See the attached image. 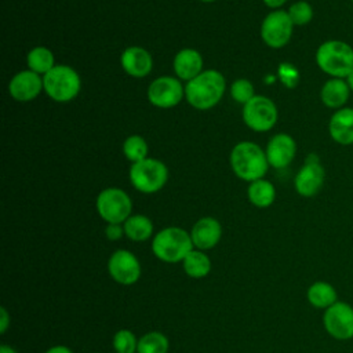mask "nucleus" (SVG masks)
<instances>
[{"label":"nucleus","instance_id":"20","mask_svg":"<svg viewBox=\"0 0 353 353\" xmlns=\"http://www.w3.org/2000/svg\"><path fill=\"white\" fill-rule=\"evenodd\" d=\"M350 94L352 91L345 79L330 77L320 88V101L325 108L338 110L346 106Z\"/></svg>","mask_w":353,"mask_h":353},{"label":"nucleus","instance_id":"5","mask_svg":"<svg viewBox=\"0 0 353 353\" xmlns=\"http://www.w3.org/2000/svg\"><path fill=\"white\" fill-rule=\"evenodd\" d=\"M128 178L138 192L152 194L161 190L167 183L168 168L161 160L146 157L131 164Z\"/></svg>","mask_w":353,"mask_h":353},{"label":"nucleus","instance_id":"35","mask_svg":"<svg viewBox=\"0 0 353 353\" xmlns=\"http://www.w3.org/2000/svg\"><path fill=\"white\" fill-rule=\"evenodd\" d=\"M44 353H73L68 346L63 345H55L52 347H50L48 350H46Z\"/></svg>","mask_w":353,"mask_h":353},{"label":"nucleus","instance_id":"30","mask_svg":"<svg viewBox=\"0 0 353 353\" xmlns=\"http://www.w3.org/2000/svg\"><path fill=\"white\" fill-rule=\"evenodd\" d=\"M230 97L236 102L245 105L248 101H251L255 97V90H254L252 83L247 79L234 80L230 87Z\"/></svg>","mask_w":353,"mask_h":353},{"label":"nucleus","instance_id":"2","mask_svg":"<svg viewBox=\"0 0 353 353\" xmlns=\"http://www.w3.org/2000/svg\"><path fill=\"white\" fill-rule=\"evenodd\" d=\"M314 61L328 77L346 79L353 70V47L345 40L328 39L317 47Z\"/></svg>","mask_w":353,"mask_h":353},{"label":"nucleus","instance_id":"17","mask_svg":"<svg viewBox=\"0 0 353 353\" xmlns=\"http://www.w3.org/2000/svg\"><path fill=\"white\" fill-rule=\"evenodd\" d=\"M123 70L132 77L141 79L148 76L153 69V59L148 50L139 46L127 47L120 57Z\"/></svg>","mask_w":353,"mask_h":353},{"label":"nucleus","instance_id":"11","mask_svg":"<svg viewBox=\"0 0 353 353\" xmlns=\"http://www.w3.org/2000/svg\"><path fill=\"white\" fill-rule=\"evenodd\" d=\"M185 97V87L178 77L160 76L148 87L149 102L160 109H171L176 106Z\"/></svg>","mask_w":353,"mask_h":353},{"label":"nucleus","instance_id":"13","mask_svg":"<svg viewBox=\"0 0 353 353\" xmlns=\"http://www.w3.org/2000/svg\"><path fill=\"white\" fill-rule=\"evenodd\" d=\"M109 276L119 284L131 285L141 277V263L128 250H116L108 261Z\"/></svg>","mask_w":353,"mask_h":353},{"label":"nucleus","instance_id":"32","mask_svg":"<svg viewBox=\"0 0 353 353\" xmlns=\"http://www.w3.org/2000/svg\"><path fill=\"white\" fill-rule=\"evenodd\" d=\"M124 228L123 223H108L105 228V236L110 241H117L123 237Z\"/></svg>","mask_w":353,"mask_h":353},{"label":"nucleus","instance_id":"10","mask_svg":"<svg viewBox=\"0 0 353 353\" xmlns=\"http://www.w3.org/2000/svg\"><path fill=\"white\" fill-rule=\"evenodd\" d=\"M323 325L328 335L338 341L353 338V306L347 302L336 301L323 314Z\"/></svg>","mask_w":353,"mask_h":353},{"label":"nucleus","instance_id":"29","mask_svg":"<svg viewBox=\"0 0 353 353\" xmlns=\"http://www.w3.org/2000/svg\"><path fill=\"white\" fill-rule=\"evenodd\" d=\"M112 343L116 353H137L138 339L130 330H119L114 334Z\"/></svg>","mask_w":353,"mask_h":353},{"label":"nucleus","instance_id":"33","mask_svg":"<svg viewBox=\"0 0 353 353\" xmlns=\"http://www.w3.org/2000/svg\"><path fill=\"white\" fill-rule=\"evenodd\" d=\"M0 312H1V319H0V332L4 334L8 328V324H10V316H8V312L6 307H0Z\"/></svg>","mask_w":353,"mask_h":353},{"label":"nucleus","instance_id":"22","mask_svg":"<svg viewBox=\"0 0 353 353\" xmlns=\"http://www.w3.org/2000/svg\"><path fill=\"white\" fill-rule=\"evenodd\" d=\"M309 303L317 309H328L338 301V292L332 284L327 281H314L306 291Z\"/></svg>","mask_w":353,"mask_h":353},{"label":"nucleus","instance_id":"37","mask_svg":"<svg viewBox=\"0 0 353 353\" xmlns=\"http://www.w3.org/2000/svg\"><path fill=\"white\" fill-rule=\"evenodd\" d=\"M346 83H347V85H349V88H350V91L353 92V70L346 76Z\"/></svg>","mask_w":353,"mask_h":353},{"label":"nucleus","instance_id":"3","mask_svg":"<svg viewBox=\"0 0 353 353\" xmlns=\"http://www.w3.org/2000/svg\"><path fill=\"white\" fill-rule=\"evenodd\" d=\"M229 161L236 176L247 182L263 178L269 168L265 150L250 141H243L234 145Z\"/></svg>","mask_w":353,"mask_h":353},{"label":"nucleus","instance_id":"25","mask_svg":"<svg viewBox=\"0 0 353 353\" xmlns=\"http://www.w3.org/2000/svg\"><path fill=\"white\" fill-rule=\"evenodd\" d=\"M26 63L32 72L44 76L55 66V57L50 48L44 46H37L28 52Z\"/></svg>","mask_w":353,"mask_h":353},{"label":"nucleus","instance_id":"1","mask_svg":"<svg viewBox=\"0 0 353 353\" xmlns=\"http://www.w3.org/2000/svg\"><path fill=\"white\" fill-rule=\"evenodd\" d=\"M226 88L225 77L215 69L203 70L185 85L188 103L197 110H208L218 105Z\"/></svg>","mask_w":353,"mask_h":353},{"label":"nucleus","instance_id":"15","mask_svg":"<svg viewBox=\"0 0 353 353\" xmlns=\"http://www.w3.org/2000/svg\"><path fill=\"white\" fill-rule=\"evenodd\" d=\"M41 90H44L43 77L30 69L18 72L8 84V92L11 98L18 102H29L37 98Z\"/></svg>","mask_w":353,"mask_h":353},{"label":"nucleus","instance_id":"34","mask_svg":"<svg viewBox=\"0 0 353 353\" xmlns=\"http://www.w3.org/2000/svg\"><path fill=\"white\" fill-rule=\"evenodd\" d=\"M263 3L272 10H280L287 3V0H263Z\"/></svg>","mask_w":353,"mask_h":353},{"label":"nucleus","instance_id":"4","mask_svg":"<svg viewBox=\"0 0 353 353\" xmlns=\"http://www.w3.org/2000/svg\"><path fill=\"white\" fill-rule=\"evenodd\" d=\"M193 248L190 233L178 226H168L159 230L152 240L154 256L167 263L182 262Z\"/></svg>","mask_w":353,"mask_h":353},{"label":"nucleus","instance_id":"21","mask_svg":"<svg viewBox=\"0 0 353 353\" xmlns=\"http://www.w3.org/2000/svg\"><path fill=\"white\" fill-rule=\"evenodd\" d=\"M247 196L252 205L258 208H268L276 200V188L270 181L261 178L250 182Z\"/></svg>","mask_w":353,"mask_h":353},{"label":"nucleus","instance_id":"24","mask_svg":"<svg viewBox=\"0 0 353 353\" xmlns=\"http://www.w3.org/2000/svg\"><path fill=\"white\" fill-rule=\"evenodd\" d=\"M182 268L189 277L203 279L211 270V259L204 251L193 248L182 261Z\"/></svg>","mask_w":353,"mask_h":353},{"label":"nucleus","instance_id":"14","mask_svg":"<svg viewBox=\"0 0 353 353\" xmlns=\"http://www.w3.org/2000/svg\"><path fill=\"white\" fill-rule=\"evenodd\" d=\"M265 153L270 167L277 170L285 168L295 159L296 142L290 134L279 132L269 139Z\"/></svg>","mask_w":353,"mask_h":353},{"label":"nucleus","instance_id":"23","mask_svg":"<svg viewBox=\"0 0 353 353\" xmlns=\"http://www.w3.org/2000/svg\"><path fill=\"white\" fill-rule=\"evenodd\" d=\"M124 234L137 243L146 241L153 234V223L152 221L142 214H134L127 218V221L123 223Z\"/></svg>","mask_w":353,"mask_h":353},{"label":"nucleus","instance_id":"19","mask_svg":"<svg viewBox=\"0 0 353 353\" xmlns=\"http://www.w3.org/2000/svg\"><path fill=\"white\" fill-rule=\"evenodd\" d=\"M172 68L175 76L188 83L203 72V57L194 48H182L174 57Z\"/></svg>","mask_w":353,"mask_h":353},{"label":"nucleus","instance_id":"16","mask_svg":"<svg viewBox=\"0 0 353 353\" xmlns=\"http://www.w3.org/2000/svg\"><path fill=\"white\" fill-rule=\"evenodd\" d=\"M193 247L200 251L214 248L222 237V226L219 221L212 216L200 218L189 232Z\"/></svg>","mask_w":353,"mask_h":353},{"label":"nucleus","instance_id":"28","mask_svg":"<svg viewBox=\"0 0 353 353\" xmlns=\"http://www.w3.org/2000/svg\"><path fill=\"white\" fill-rule=\"evenodd\" d=\"M294 26H303L307 25L314 15L313 7L310 6V3L305 1V0H299L295 1L294 4H291L287 10Z\"/></svg>","mask_w":353,"mask_h":353},{"label":"nucleus","instance_id":"39","mask_svg":"<svg viewBox=\"0 0 353 353\" xmlns=\"http://www.w3.org/2000/svg\"><path fill=\"white\" fill-rule=\"evenodd\" d=\"M350 1H352V4H353V0H350Z\"/></svg>","mask_w":353,"mask_h":353},{"label":"nucleus","instance_id":"7","mask_svg":"<svg viewBox=\"0 0 353 353\" xmlns=\"http://www.w3.org/2000/svg\"><path fill=\"white\" fill-rule=\"evenodd\" d=\"M97 212L106 223H124L132 215V200L123 189L106 188L95 201Z\"/></svg>","mask_w":353,"mask_h":353},{"label":"nucleus","instance_id":"6","mask_svg":"<svg viewBox=\"0 0 353 353\" xmlns=\"http://www.w3.org/2000/svg\"><path fill=\"white\" fill-rule=\"evenodd\" d=\"M44 92L55 102H69L77 97L81 88L79 73L68 65H55L43 76Z\"/></svg>","mask_w":353,"mask_h":353},{"label":"nucleus","instance_id":"36","mask_svg":"<svg viewBox=\"0 0 353 353\" xmlns=\"http://www.w3.org/2000/svg\"><path fill=\"white\" fill-rule=\"evenodd\" d=\"M0 353H18L14 347L8 346V345H1L0 346Z\"/></svg>","mask_w":353,"mask_h":353},{"label":"nucleus","instance_id":"18","mask_svg":"<svg viewBox=\"0 0 353 353\" xmlns=\"http://www.w3.org/2000/svg\"><path fill=\"white\" fill-rule=\"evenodd\" d=\"M328 134L341 146L353 145V108L345 106L334 110L328 120Z\"/></svg>","mask_w":353,"mask_h":353},{"label":"nucleus","instance_id":"31","mask_svg":"<svg viewBox=\"0 0 353 353\" xmlns=\"http://www.w3.org/2000/svg\"><path fill=\"white\" fill-rule=\"evenodd\" d=\"M279 77L285 87L292 88L299 81V72L291 63H281L279 68Z\"/></svg>","mask_w":353,"mask_h":353},{"label":"nucleus","instance_id":"38","mask_svg":"<svg viewBox=\"0 0 353 353\" xmlns=\"http://www.w3.org/2000/svg\"><path fill=\"white\" fill-rule=\"evenodd\" d=\"M200 1H203V3H212V1H215V0H200Z\"/></svg>","mask_w":353,"mask_h":353},{"label":"nucleus","instance_id":"26","mask_svg":"<svg viewBox=\"0 0 353 353\" xmlns=\"http://www.w3.org/2000/svg\"><path fill=\"white\" fill-rule=\"evenodd\" d=\"M168 347V338L163 332L149 331L138 339L137 353H167Z\"/></svg>","mask_w":353,"mask_h":353},{"label":"nucleus","instance_id":"12","mask_svg":"<svg viewBox=\"0 0 353 353\" xmlns=\"http://www.w3.org/2000/svg\"><path fill=\"white\" fill-rule=\"evenodd\" d=\"M325 170L319 157L310 154L306 157L303 165L299 168L294 178L295 192L302 197L316 196L324 185Z\"/></svg>","mask_w":353,"mask_h":353},{"label":"nucleus","instance_id":"27","mask_svg":"<svg viewBox=\"0 0 353 353\" xmlns=\"http://www.w3.org/2000/svg\"><path fill=\"white\" fill-rule=\"evenodd\" d=\"M121 150H123L125 159L131 161V164L148 157V143H146L145 138L138 134H132V135L127 137L123 142Z\"/></svg>","mask_w":353,"mask_h":353},{"label":"nucleus","instance_id":"8","mask_svg":"<svg viewBox=\"0 0 353 353\" xmlns=\"http://www.w3.org/2000/svg\"><path fill=\"white\" fill-rule=\"evenodd\" d=\"M244 124L256 132H266L272 130L279 119L276 103L263 95H255L251 101L243 105Z\"/></svg>","mask_w":353,"mask_h":353},{"label":"nucleus","instance_id":"9","mask_svg":"<svg viewBox=\"0 0 353 353\" xmlns=\"http://www.w3.org/2000/svg\"><path fill=\"white\" fill-rule=\"evenodd\" d=\"M294 23L284 10H273L261 23V39L270 48L287 46L292 37Z\"/></svg>","mask_w":353,"mask_h":353}]
</instances>
